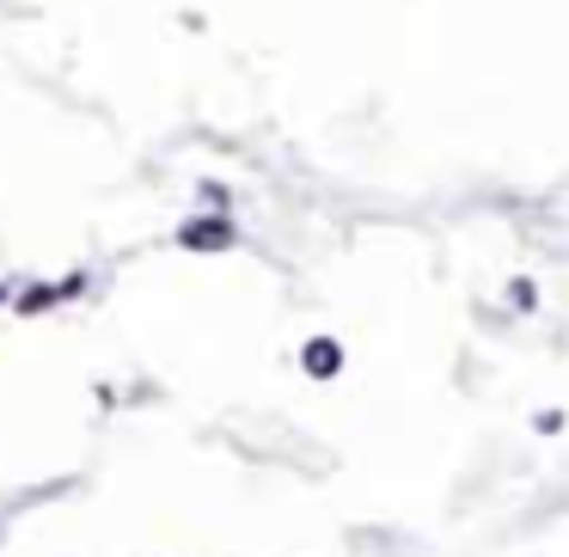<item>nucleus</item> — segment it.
Here are the masks:
<instances>
[{
  "label": "nucleus",
  "instance_id": "nucleus-1",
  "mask_svg": "<svg viewBox=\"0 0 569 557\" xmlns=\"http://www.w3.org/2000/svg\"><path fill=\"white\" fill-rule=\"evenodd\" d=\"M300 368H307L312 380H337V368H343V344H337V337H312V344L300 349Z\"/></svg>",
  "mask_w": 569,
  "mask_h": 557
},
{
  "label": "nucleus",
  "instance_id": "nucleus-2",
  "mask_svg": "<svg viewBox=\"0 0 569 557\" xmlns=\"http://www.w3.org/2000/svg\"><path fill=\"white\" fill-rule=\"evenodd\" d=\"M178 239H184L190 251H221V246H233L239 233H233V221H190Z\"/></svg>",
  "mask_w": 569,
  "mask_h": 557
},
{
  "label": "nucleus",
  "instance_id": "nucleus-3",
  "mask_svg": "<svg viewBox=\"0 0 569 557\" xmlns=\"http://www.w3.org/2000/svg\"><path fill=\"white\" fill-rule=\"evenodd\" d=\"M508 307L532 312V307H539V288H532V282H508Z\"/></svg>",
  "mask_w": 569,
  "mask_h": 557
},
{
  "label": "nucleus",
  "instance_id": "nucleus-4",
  "mask_svg": "<svg viewBox=\"0 0 569 557\" xmlns=\"http://www.w3.org/2000/svg\"><path fill=\"white\" fill-rule=\"evenodd\" d=\"M532 429H539V435H557V429H563V410H539V417H532Z\"/></svg>",
  "mask_w": 569,
  "mask_h": 557
}]
</instances>
